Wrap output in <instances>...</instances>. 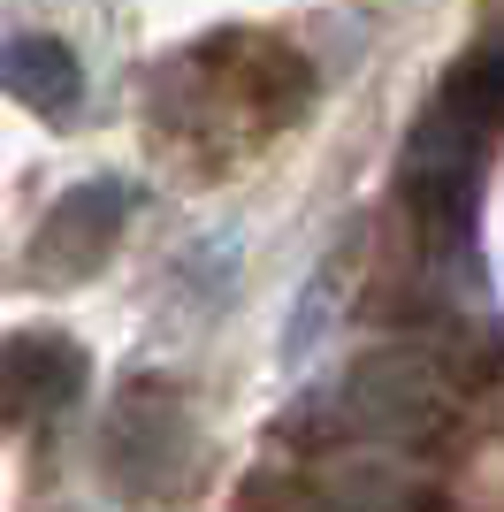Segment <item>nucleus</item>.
<instances>
[{
	"label": "nucleus",
	"mask_w": 504,
	"mask_h": 512,
	"mask_svg": "<svg viewBox=\"0 0 504 512\" xmlns=\"http://www.w3.org/2000/svg\"><path fill=\"white\" fill-rule=\"evenodd\" d=\"M459 406V390L443 375V360L428 344H375L367 360H352V375L336 383L329 398V428L344 444H420V436H436Z\"/></svg>",
	"instance_id": "nucleus-1"
},
{
	"label": "nucleus",
	"mask_w": 504,
	"mask_h": 512,
	"mask_svg": "<svg viewBox=\"0 0 504 512\" xmlns=\"http://www.w3.org/2000/svg\"><path fill=\"white\" fill-rule=\"evenodd\" d=\"M100 467L123 497H146V505H168V497L191 490L199 428H191V406L176 398V383H161V375L123 383V398L107 413V436H100Z\"/></svg>",
	"instance_id": "nucleus-2"
},
{
	"label": "nucleus",
	"mask_w": 504,
	"mask_h": 512,
	"mask_svg": "<svg viewBox=\"0 0 504 512\" xmlns=\"http://www.w3.org/2000/svg\"><path fill=\"white\" fill-rule=\"evenodd\" d=\"M420 505V474L405 451L390 444H344L314 451V467L283 474L252 497V512H413Z\"/></svg>",
	"instance_id": "nucleus-3"
},
{
	"label": "nucleus",
	"mask_w": 504,
	"mask_h": 512,
	"mask_svg": "<svg viewBox=\"0 0 504 512\" xmlns=\"http://www.w3.org/2000/svg\"><path fill=\"white\" fill-rule=\"evenodd\" d=\"M123 214H130V192L115 176H92L77 192L54 199V214L39 222L31 237V276L39 283H84L100 276L107 253H115V237H123Z\"/></svg>",
	"instance_id": "nucleus-4"
},
{
	"label": "nucleus",
	"mask_w": 504,
	"mask_h": 512,
	"mask_svg": "<svg viewBox=\"0 0 504 512\" xmlns=\"http://www.w3.org/2000/svg\"><path fill=\"white\" fill-rule=\"evenodd\" d=\"M84 398V344L62 329H23L0 344V421L39 428Z\"/></svg>",
	"instance_id": "nucleus-5"
},
{
	"label": "nucleus",
	"mask_w": 504,
	"mask_h": 512,
	"mask_svg": "<svg viewBox=\"0 0 504 512\" xmlns=\"http://www.w3.org/2000/svg\"><path fill=\"white\" fill-rule=\"evenodd\" d=\"M0 92L23 100L31 115H46V123H62V115H77V100H84V69H77V54H69L62 39L23 31V39L0 46Z\"/></svg>",
	"instance_id": "nucleus-6"
}]
</instances>
